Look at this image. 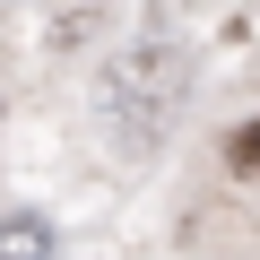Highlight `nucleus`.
I'll return each instance as SVG.
<instances>
[{
    "instance_id": "obj_1",
    "label": "nucleus",
    "mask_w": 260,
    "mask_h": 260,
    "mask_svg": "<svg viewBox=\"0 0 260 260\" xmlns=\"http://www.w3.org/2000/svg\"><path fill=\"white\" fill-rule=\"evenodd\" d=\"M182 95H191V61L174 52V44H139V52H121L113 70H104V130H113V148L121 156H148L165 130H174V113H182Z\"/></svg>"
},
{
    "instance_id": "obj_2",
    "label": "nucleus",
    "mask_w": 260,
    "mask_h": 260,
    "mask_svg": "<svg viewBox=\"0 0 260 260\" xmlns=\"http://www.w3.org/2000/svg\"><path fill=\"white\" fill-rule=\"evenodd\" d=\"M0 260H61V251H52V225L9 208V217H0Z\"/></svg>"
},
{
    "instance_id": "obj_3",
    "label": "nucleus",
    "mask_w": 260,
    "mask_h": 260,
    "mask_svg": "<svg viewBox=\"0 0 260 260\" xmlns=\"http://www.w3.org/2000/svg\"><path fill=\"white\" fill-rule=\"evenodd\" d=\"M234 174H243V182H260V121L234 139Z\"/></svg>"
}]
</instances>
